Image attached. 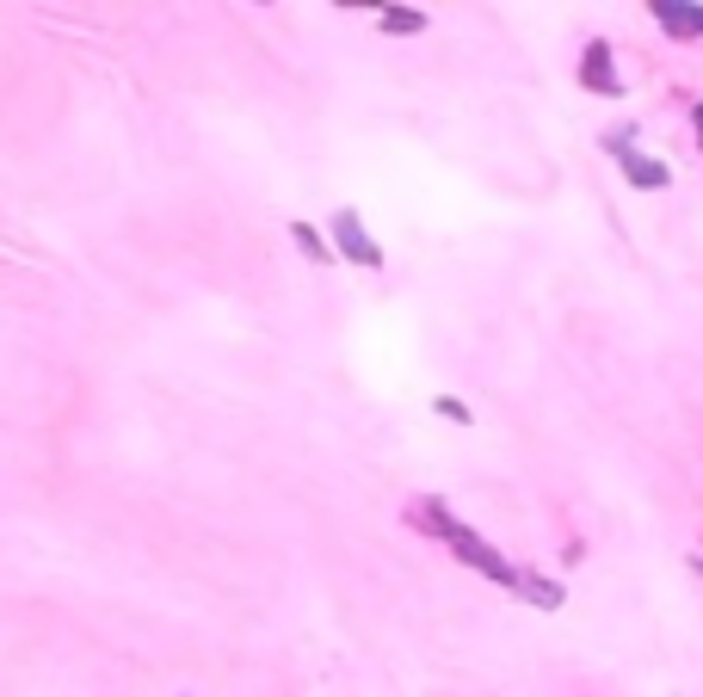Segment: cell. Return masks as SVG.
Returning a JSON list of instances; mask_svg holds the SVG:
<instances>
[{"label":"cell","instance_id":"6da1fadb","mask_svg":"<svg viewBox=\"0 0 703 697\" xmlns=\"http://www.w3.org/2000/svg\"><path fill=\"white\" fill-rule=\"evenodd\" d=\"M333 253L352 260V266H370V272L383 266V247L364 235V216L358 210H333Z\"/></svg>","mask_w":703,"mask_h":697},{"label":"cell","instance_id":"ba28073f","mask_svg":"<svg viewBox=\"0 0 703 697\" xmlns=\"http://www.w3.org/2000/svg\"><path fill=\"white\" fill-rule=\"evenodd\" d=\"M290 241H296V247H303V253H309V260H315V266H333V247H327V241H321V235H315L309 223H290Z\"/></svg>","mask_w":703,"mask_h":697},{"label":"cell","instance_id":"52a82bcc","mask_svg":"<svg viewBox=\"0 0 703 697\" xmlns=\"http://www.w3.org/2000/svg\"><path fill=\"white\" fill-rule=\"evenodd\" d=\"M518 593H525L531 605H543V611H562V586L543 580V574H518Z\"/></svg>","mask_w":703,"mask_h":697},{"label":"cell","instance_id":"8992f818","mask_svg":"<svg viewBox=\"0 0 703 697\" xmlns=\"http://www.w3.org/2000/svg\"><path fill=\"white\" fill-rule=\"evenodd\" d=\"M377 25L389 31V38H414V31H426V13L420 7H383Z\"/></svg>","mask_w":703,"mask_h":697},{"label":"cell","instance_id":"8fae6325","mask_svg":"<svg viewBox=\"0 0 703 697\" xmlns=\"http://www.w3.org/2000/svg\"><path fill=\"white\" fill-rule=\"evenodd\" d=\"M691 130H697V142H703V105H697V112H691Z\"/></svg>","mask_w":703,"mask_h":697},{"label":"cell","instance_id":"30bf717a","mask_svg":"<svg viewBox=\"0 0 703 697\" xmlns=\"http://www.w3.org/2000/svg\"><path fill=\"white\" fill-rule=\"evenodd\" d=\"M432 408H438L444 420H451V426H469V420H475V414L463 408V401H457V395H438V401H432Z\"/></svg>","mask_w":703,"mask_h":697},{"label":"cell","instance_id":"5b68a950","mask_svg":"<svg viewBox=\"0 0 703 697\" xmlns=\"http://www.w3.org/2000/svg\"><path fill=\"white\" fill-rule=\"evenodd\" d=\"M623 179H629V186H642V192H660L673 173H666V161H654V155H623Z\"/></svg>","mask_w":703,"mask_h":697},{"label":"cell","instance_id":"7a4b0ae2","mask_svg":"<svg viewBox=\"0 0 703 697\" xmlns=\"http://www.w3.org/2000/svg\"><path fill=\"white\" fill-rule=\"evenodd\" d=\"M451 549H457V556H463L469 568H481L488 580H500V586H518L512 562H500V549H494V543H481V537H475L469 525H457V531H451Z\"/></svg>","mask_w":703,"mask_h":697},{"label":"cell","instance_id":"3957f363","mask_svg":"<svg viewBox=\"0 0 703 697\" xmlns=\"http://www.w3.org/2000/svg\"><path fill=\"white\" fill-rule=\"evenodd\" d=\"M654 19L666 25V38H703V7L697 0H654Z\"/></svg>","mask_w":703,"mask_h":697},{"label":"cell","instance_id":"277c9868","mask_svg":"<svg viewBox=\"0 0 703 697\" xmlns=\"http://www.w3.org/2000/svg\"><path fill=\"white\" fill-rule=\"evenodd\" d=\"M580 81L592 87V93H617L623 81L611 75V44H586V62H580Z\"/></svg>","mask_w":703,"mask_h":697},{"label":"cell","instance_id":"9c48e42d","mask_svg":"<svg viewBox=\"0 0 703 697\" xmlns=\"http://www.w3.org/2000/svg\"><path fill=\"white\" fill-rule=\"evenodd\" d=\"M414 519H420L426 531H438L444 543H451V531H457V519H451V512H444L438 500H420V506H414Z\"/></svg>","mask_w":703,"mask_h":697}]
</instances>
